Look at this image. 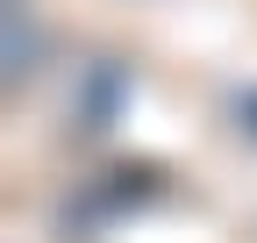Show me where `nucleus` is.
Masks as SVG:
<instances>
[{"instance_id":"1","label":"nucleus","mask_w":257,"mask_h":243,"mask_svg":"<svg viewBox=\"0 0 257 243\" xmlns=\"http://www.w3.org/2000/svg\"><path fill=\"white\" fill-rule=\"evenodd\" d=\"M36 65V22L22 8H0V79H22Z\"/></svg>"}]
</instances>
